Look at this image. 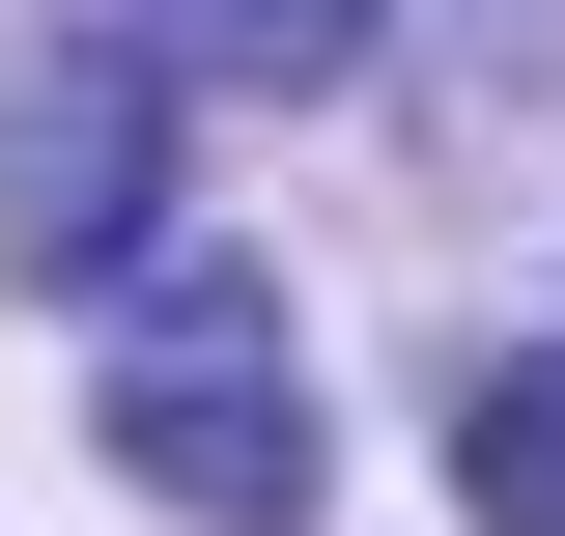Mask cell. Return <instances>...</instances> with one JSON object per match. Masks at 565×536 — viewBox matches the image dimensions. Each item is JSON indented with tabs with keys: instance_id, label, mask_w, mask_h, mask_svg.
I'll use <instances>...</instances> for the list:
<instances>
[{
	"instance_id": "obj_1",
	"label": "cell",
	"mask_w": 565,
	"mask_h": 536,
	"mask_svg": "<svg viewBox=\"0 0 565 536\" xmlns=\"http://www.w3.org/2000/svg\"><path fill=\"white\" fill-rule=\"evenodd\" d=\"M85 424H114V480H141V508L282 536V508H311V339H282V282L141 226V255H114V367H85Z\"/></svg>"
},
{
	"instance_id": "obj_2",
	"label": "cell",
	"mask_w": 565,
	"mask_h": 536,
	"mask_svg": "<svg viewBox=\"0 0 565 536\" xmlns=\"http://www.w3.org/2000/svg\"><path fill=\"white\" fill-rule=\"evenodd\" d=\"M141 226H170V85L114 29H57V57L0 85V282H114Z\"/></svg>"
},
{
	"instance_id": "obj_3",
	"label": "cell",
	"mask_w": 565,
	"mask_h": 536,
	"mask_svg": "<svg viewBox=\"0 0 565 536\" xmlns=\"http://www.w3.org/2000/svg\"><path fill=\"white\" fill-rule=\"evenodd\" d=\"M452 480H481V536H565V339H537V367H481Z\"/></svg>"
},
{
	"instance_id": "obj_4",
	"label": "cell",
	"mask_w": 565,
	"mask_h": 536,
	"mask_svg": "<svg viewBox=\"0 0 565 536\" xmlns=\"http://www.w3.org/2000/svg\"><path fill=\"white\" fill-rule=\"evenodd\" d=\"M199 57H226V85H340V57H367V0H199Z\"/></svg>"
}]
</instances>
